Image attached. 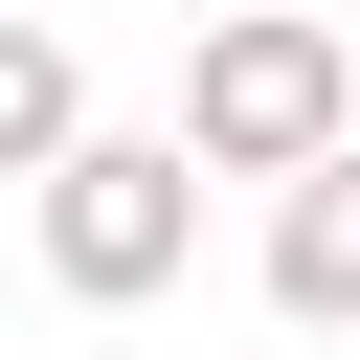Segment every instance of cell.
<instances>
[{
    "instance_id": "6da1fadb",
    "label": "cell",
    "mask_w": 360,
    "mask_h": 360,
    "mask_svg": "<svg viewBox=\"0 0 360 360\" xmlns=\"http://www.w3.org/2000/svg\"><path fill=\"white\" fill-rule=\"evenodd\" d=\"M360 135V45L315 22V0H225L202 45H180V158L202 180H292V158H338Z\"/></svg>"
},
{
    "instance_id": "7a4b0ae2",
    "label": "cell",
    "mask_w": 360,
    "mask_h": 360,
    "mask_svg": "<svg viewBox=\"0 0 360 360\" xmlns=\"http://www.w3.org/2000/svg\"><path fill=\"white\" fill-rule=\"evenodd\" d=\"M22 225H45V292H90V315H158L180 270H202V158H180V112L158 135H68L45 180H22Z\"/></svg>"
},
{
    "instance_id": "3957f363",
    "label": "cell",
    "mask_w": 360,
    "mask_h": 360,
    "mask_svg": "<svg viewBox=\"0 0 360 360\" xmlns=\"http://www.w3.org/2000/svg\"><path fill=\"white\" fill-rule=\"evenodd\" d=\"M270 315L292 338H360V135L270 180Z\"/></svg>"
},
{
    "instance_id": "277c9868",
    "label": "cell",
    "mask_w": 360,
    "mask_h": 360,
    "mask_svg": "<svg viewBox=\"0 0 360 360\" xmlns=\"http://www.w3.org/2000/svg\"><path fill=\"white\" fill-rule=\"evenodd\" d=\"M90 135V68H68V22H0V180H45Z\"/></svg>"
}]
</instances>
